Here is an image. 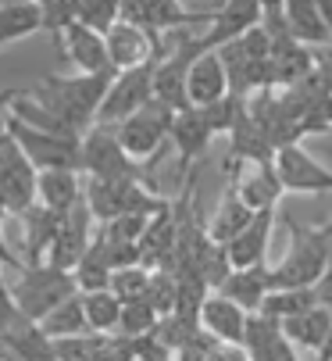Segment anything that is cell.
<instances>
[{
    "label": "cell",
    "instance_id": "cell-1",
    "mask_svg": "<svg viewBox=\"0 0 332 361\" xmlns=\"http://www.w3.org/2000/svg\"><path fill=\"white\" fill-rule=\"evenodd\" d=\"M290 229V250L279 265H271L275 286H314L332 262V219L325 226H300L293 215H286Z\"/></svg>",
    "mask_w": 332,
    "mask_h": 361
},
{
    "label": "cell",
    "instance_id": "cell-2",
    "mask_svg": "<svg viewBox=\"0 0 332 361\" xmlns=\"http://www.w3.org/2000/svg\"><path fill=\"white\" fill-rule=\"evenodd\" d=\"M86 208L97 222H118L125 215H157L168 208V200H161L147 190L143 179H118V183H100V179H90L86 190Z\"/></svg>",
    "mask_w": 332,
    "mask_h": 361
},
{
    "label": "cell",
    "instance_id": "cell-3",
    "mask_svg": "<svg viewBox=\"0 0 332 361\" xmlns=\"http://www.w3.org/2000/svg\"><path fill=\"white\" fill-rule=\"evenodd\" d=\"M11 290H15L18 312L25 319H32V322H43L58 304H65L68 297L79 293L72 272H61V269H54L47 262L43 265H22L18 269V283Z\"/></svg>",
    "mask_w": 332,
    "mask_h": 361
},
{
    "label": "cell",
    "instance_id": "cell-4",
    "mask_svg": "<svg viewBox=\"0 0 332 361\" xmlns=\"http://www.w3.org/2000/svg\"><path fill=\"white\" fill-rule=\"evenodd\" d=\"M8 136L36 172H79V140L82 136L43 133L11 115H8Z\"/></svg>",
    "mask_w": 332,
    "mask_h": 361
},
{
    "label": "cell",
    "instance_id": "cell-5",
    "mask_svg": "<svg viewBox=\"0 0 332 361\" xmlns=\"http://www.w3.org/2000/svg\"><path fill=\"white\" fill-rule=\"evenodd\" d=\"M79 172L100 183H118V179H143V169L129 158L118 143L115 126H93L79 140ZM147 183V179H143Z\"/></svg>",
    "mask_w": 332,
    "mask_h": 361
},
{
    "label": "cell",
    "instance_id": "cell-6",
    "mask_svg": "<svg viewBox=\"0 0 332 361\" xmlns=\"http://www.w3.org/2000/svg\"><path fill=\"white\" fill-rule=\"evenodd\" d=\"M172 122H176V111L164 108L161 100H150L143 111H136L133 118L115 126V133H118L122 150L140 165V161H150L154 154L172 140Z\"/></svg>",
    "mask_w": 332,
    "mask_h": 361
},
{
    "label": "cell",
    "instance_id": "cell-7",
    "mask_svg": "<svg viewBox=\"0 0 332 361\" xmlns=\"http://www.w3.org/2000/svg\"><path fill=\"white\" fill-rule=\"evenodd\" d=\"M150 100H154V61L143 68H133V72H118L100 104L97 126H122L125 118L143 111Z\"/></svg>",
    "mask_w": 332,
    "mask_h": 361
},
{
    "label": "cell",
    "instance_id": "cell-8",
    "mask_svg": "<svg viewBox=\"0 0 332 361\" xmlns=\"http://www.w3.org/2000/svg\"><path fill=\"white\" fill-rule=\"evenodd\" d=\"M271 169H275V176H279L286 193H311V197L332 193V172L325 165H318L300 143H290L283 150H275Z\"/></svg>",
    "mask_w": 332,
    "mask_h": 361
},
{
    "label": "cell",
    "instance_id": "cell-9",
    "mask_svg": "<svg viewBox=\"0 0 332 361\" xmlns=\"http://www.w3.org/2000/svg\"><path fill=\"white\" fill-rule=\"evenodd\" d=\"M93 222H97V219L90 215L86 197H82V204L65 215V222H61L58 236H54V243H50V250H47V265L61 269V272H75V269H79V262L90 254L93 240H97Z\"/></svg>",
    "mask_w": 332,
    "mask_h": 361
},
{
    "label": "cell",
    "instance_id": "cell-10",
    "mask_svg": "<svg viewBox=\"0 0 332 361\" xmlns=\"http://www.w3.org/2000/svg\"><path fill=\"white\" fill-rule=\"evenodd\" d=\"M58 54L75 68V75H118L111 68V58H107V39L86 25H72L61 43H58Z\"/></svg>",
    "mask_w": 332,
    "mask_h": 361
},
{
    "label": "cell",
    "instance_id": "cell-11",
    "mask_svg": "<svg viewBox=\"0 0 332 361\" xmlns=\"http://www.w3.org/2000/svg\"><path fill=\"white\" fill-rule=\"evenodd\" d=\"M229 190H236V197L247 204L254 215H257V212H275L279 197L286 193L271 165H243V169H233V172H229Z\"/></svg>",
    "mask_w": 332,
    "mask_h": 361
},
{
    "label": "cell",
    "instance_id": "cell-12",
    "mask_svg": "<svg viewBox=\"0 0 332 361\" xmlns=\"http://www.w3.org/2000/svg\"><path fill=\"white\" fill-rule=\"evenodd\" d=\"M229 97V75H226V65H221L218 50H207L200 54L193 65H190V75H186V100L190 108H214L218 100Z\"/></svg>",
    "mask_w": 332,
    "mask_h": 361
},
{
    "label": "cell",
    "instance_id": "cell-13",
    "mask_svg": "<svg viewBox=\"0 0 332 361\" xmlns=\"http://www.w3.org/2000/svg\"><path fill=\"white\" fill-rule=\"evenodd\" d=\"M247 322L250 315L243 312V307H236L229 297L221 293H211L200 307V329L218 340L221 347H243V336H247Z\"/></svg>",
    "mask_w": 332,
    "mask_h": 361
},
{
    "label": "cell",
    "instance_id": "cell-14",
    "mask_svg": "<svg viewBox=\"0 0 332 361\" xmlns=\"http://www.w3.org/2000/svg\"><path fill=\"white\" fill-rule=\"evenodd\" d=\"M211 140H214V129H211V122H207V115L200 108H186V111L176 115L168 143H176V154H179V176L193 172L197 158H204V150H207Z\"/></svg>",
    "mask_w": 332,
    "mask_h": 361
},
{
    "label": "cell",
    "instance_id": "cell-15",
    "mask_svg": "<svg viewBox=\"0 0 332 361\" xmlns=\"http://www.w3.org/2000/svg\"><path fill=\"white\" fill-rule=\"evenodd\" d=\"M104 39H107V58L115 72H133L154 61V36L129 22H118Z\"/></svg>",
    "mask_w": 332,
    "mask_h": 361
},
{
    "label": "cell",
    "instance_id": "cell-16",
    "mask_svg": "<svg viewBox=\"0 0 332 361\" xmlns=\"http://www.w3.org/2000/svg\"><path fill=\"white\" fill-rule=\"evenodd\" d=\"M261 22V4H247V0H229V4H218L211 25L204 29V47L218 50L233 39H240L243 32L257 29Z\"/></svg>",
    "mask_w": 332,
    "mask_h": 361
},
{
    "label": "cell",
    "instance_id": "cell-17",
    "mask_svg": "<svg viewBox=\"0 0 332 361\" xmlns=\"http://www.w3.org/2000/svg\"><path fill=\"white\" fill-rule=\"evenodd\" d=\"M243 350H247V361H300L297 347L286 340L283 326L275 319H264V315H250Z\"/></svg>",
    "mask_w": 332,
    "mask_h": 361
},
{
    "label": "cell",
    "instance_id": "cell-18",
    "mask_svg": "<svg viewBox=\"0 0 332 361\" xmlns=\"http://www.w3.org/2000/svg\"><path fill=\"white\" fill-rule=\"evenodd\" d=\"M0 343H4L18 361H58V343L39 329V322H32L25 315H15L4 329H0Z\"/></svg>",
    "mask_w": 332,
    "mask_h": 361
},
{
    "label": "cell",
    "instance_id": "cell-19",
    "mask_svg": "<svg viewBox=\"0 0 332 361\" xmlns=\"http://www.w3.org/2000/svg\"><path fill=\"white\" fill-rule=\"evenodd\" d=\"M271 290H275L271 265H254V269H233V276L226 279V286H221L218 293L229 297L236 307H243L247 315H257Z\"/></svg>",
    "mask_w": 332,
    "mask_h": 361
},
{
    "label": "cell",
    "instance_id": "cell-20",
    "mask_svg": "<svg viewBox=\"0 0 332 361\" xmlns=\"http://www.w3.org/2000/svg\"><path fill=\"white\" fill-rule=\"evenodd\" d=\"M271 229H275V212H257L250 219V226L226 247L233 269H254V265H268V243H271Z\"/></svg>",
    "mask_w": 332,
    "mask_h": 361
},
{
    "label": "cell",
    "instance_id": "cell-21",
    "mask_svg": "<svg viewBox=\"0 0 332 361\" xmlns=\"http://www.w3.org/2000/svg\"><path fill=\"white\" fill-rule=\"evenodd\" d=\"M36 204L68 215L72 208L82 204V183L79 172H36Z\"/></svg>",
    "mask_w": 332,
    "mask_h": 361
},
{
    "label": "cell",
    "instance_id": "cell-22",
    "mask_svg": "<svg viewBox=\"0 0 332 361\" xmlns=\"http://www.w3.org/2000/svg\"><path fill=\"white\" fill-rule=\"evenodd\" d=\"M314 65H318V58L311 54L307 47H300V43H275L271 47V61H268V68H271V90L275 86H297V82H304L311 72H314Z\"/></svg>",
    "mask_w": 332,
    "mask_h": 361
},
{
    "label": "cell",
    "instance_id": "cell-23",
    "mask_svg": "<svg viewBox=\"0 0 332 361\" xmlns=\"http://www.w3.org/2000/svg\"><path fill=\"white\" fill-rule=\"evenodd\" d=\"M22 222H25V265H43L54 236H58V229L65 222V215L43 208V204H32V208L22 215Z\"/></svg>",
    "mask_w": 332,
    "mask_h": 361
},
{
    "label": "cell",
    "instance_id": "cell-24",
    "mask_svg": "<svg viewBox=\"0 0 332 361\" xmlns=\"http://www.w3.org/2000/svg\"><path fill=\"white\" fill-rule=\"evenodd\" d=\"M283 11H286L290 36L300 47H332V36L321 22V11L314 0H293V4H283Z\"/></svg>",
    "mask_w": 332,
    "mask_h": 361
},
{
    "label": "cell",
    "instance_id": "cell-25",
    "mask_svg": "<svg viewBox=\"0 0 332 361\" xmlns=\"http://www.w3.org/2000/svg\"><path fill=\"white\" fill-rule=\"evenodd\" d=\"M250 219H254V212L236 197V190H226V197H221V204H218V212L207 222V233H211V240L218 247H229L250 226Z\"/></svg>",
    "mask_w": 332,
    "mask_h": 361
},
{
    "label": "cell",
    "instance_id": "cell-26",
    "mask_svg": "<svg viewBox=\"0 0 332 361\" xmlns=\"http://www.w3.org/2000/svg\"><path fill=\"white\" fill-rule=\"evenodd\" d=\"M311 307H318L314 286H275L268 293V300L261 304L257 315L275 319V322H286V319H297V315L311 312Z\"/></svg>",
    "mask_w": 332,
    "mask_h": 361
},
{
    "label": "cell",
    "instance_id": "cell-27",
    "mask_svg": "<svg viewBox=\"0 0 332 361\" xmlns=\"http://www.w3.org/2000/svg\"><path fill=\"white\" fill-rule=\"evenodd\" d=\"M39 329L58 343V340H75V336H90V322H86V307H82V293L68 297L65 304H58L54 312L39 322Z\"/></svg>",
    "mask_w": 332,
    "mask_h": 361
},
{
    "label": "cell",
    "instance_id": "cell-28",
    "mask_svg": "<svg viewBox=\"0 0 332 361\" xmlns=\"http://www.w3.org/2000/svg\"><path fill=\"white\" fill-rule=\"evenodd\" d=\"M283 326V333H286V340L293 343V347H311V350H321V343H325V336H328V329H332V312L328 307H311V312H304V315H297V319H286V322H279Z\"/></svg>",
    "mask_w": 332,
    "mask_h": 361
},
{
    "label": "cell",
    "instance_id": "cell-29",
    "mask_svg": "<svg viewBox=\"0 0 332 361\" xmlns=\"http://www.w3.org/2000/svg\"><path fill=\"white\" fill-rule=\"evenodd\" d=\"M82 307H86L90 333H97V336L118 333V322H122V300H118L115 293H111V290L82 293Z\"/></svg>",
    "mask_w": 332,
    "mask_h": 361
},
{
    "label": "cell",
    "instance_id": "cell-30",
    "mask_svg": "<svg viewBox=\"0 0 332 361\" xmlns=\"http://www.w3.org/2000/svg\"><path fill=\"white\" fill-rule=\"evenodd\" d=\"M72 276H75L79 293H93V290H107V286H111V276H115V269H111V262H107V254H104V243H100V240H93L90 254L79 262V269H75Z\"/></svg>",
    "mask_w": 332,
    "mask_h": 361
},
{
    "label": "cell",
    "instance_id": "cell-31",
    "mask_svg": "<svg viewBox=\"0 0 332 361\" xmlns=\"http://www.w3.org/2000/svg\"><path fill=\"white\" fill-rule=\"evenodd\" d=\"M75 22L93 29V32H100V36H107L122 22V4H115V0H79Z\"/></svg>",
    "mask_w": 332,
    "mask_h": 361
},
{
    "label": "cell",
    "instance_id": "cell-32",
    "mask_svg": "<svg viewBox=\"0 0 332 361\" xmlns=\"http://www.w3.org/2000/svg\"><path fill=\"white\" fill-rule=\"evenodd\" d=\"M147 304L164 319V315H176V304H179V276L176 272H164V269H150V286H147Z\"/></svg>",
    "mask_w": 332,
    "mask_h": 361
},
{
    "label": "cell",
    "instance_id": "cell-33",
    "mask_svg": "<svg viewBox=\"0 0 332 361\" xmlns=\"http://www.w3.org/2000/svg\"><path fill=\"white\" fill-rule=\"evenodd\" d=\"M147 286H150V269L147 265H129V269H115L107 290L122 304H133V300H147Z\"/></svg>",
    "mask_w": 332,
    "mask_h": 361
},
{
    "label": "cell",
    "instance_id": "cell-34",
    "mask_svg": "<svg viewBox=\"0 0 332 361\" xmlns=\"http://www.w3.org/2000/svg\"><path fill=\"white\" fill-rule=\"evenodd\" d=\"M161 315L147 300H133V304H122V322H118V333L129 336V340H140V336H150L157 329Z\"/></svg>",
    "mask_w": 332,
    "mask_h": 361
},
{
    "label": "cell",
    "instance_id": "cell-35",
    "mask_svg": "<svg viewBox=\"0 0 332 361\" xmlns=\"http://www.w3.org/2000/svg\"><path fill=\"white\" fill-rule=\"evenodd\" d=\"M75 8H79V0H47V4H39L43 29L54 36V47H58L61 36L75 25Z\"/></svg>",
    "mask_w": 332,
    "mask_h": 361
},
{
    "label": "cell",
    "instance_id": "cell-36",
    "mask_svg": "<svg viewBox=\"0 0 332 361\" xmlns=\"http://www.w3.org/2000/svg\"><path fill=\"white\" fill-rule=\"evenodd\" d=\"M133 354H136V361H176V354L164 347L154 333L150 336H140V340H133Z\"/></svg>",
    "mask_w": 332,
    "mask_h": 361
},
{
    "label": "cell",
    "instance_id": "cell-37",
    "mask_svg": "<svg viewBox=\"0 0 332 361\" xmlns=\"http://www.w3.org/2000/svg\"><path fill=\"white\" fill-rule=\"evenodd\" d=\"M15 315H22V312H18V304H15V290L4 283V276H0V329H4Z\"/></svg>",
    "mask_w": 332,
    "mask_h": 361
},
{
    "label": "cell",
    "instance_id": "cell-38",
    "mask_svg": "<svg viewBox=\"0 0 332 361\" xmlns=\"http://www.w3.org/2000/svg\"><path fill=\"white\" fill-rule=\"evenodd\" d=\"M314 293H318V304H321V307H328V312H332V262L325 265L321 279L314 283Z\"/></svg>",
    "mask_w": 332,
    "mask_h": 361
},
{
    "label": "cell",
    "instance_id": "cell-39",
    "mask_svg": "<svg viewBox=\"0 0 332 361\" xmlns=\"http://www.w3.org/2000/svg\"><path fill=\"white\" fill-rule=\"evenodd\" d=\"M318 11H321V22H325V29L332 36V0H318Z\"/></svg>",
    "mask_w": 332,
    "mask_h": 361
},
{
    "label": "cell",
    "instance_id": "cell-40",
    "mask_svg": "<svg viewBox=\"0 0 332 361\" xmlns=\"http://www.w3.org/2000/svg\"><path fill=\"white\" fill-rule=\"evenodd\" d=\"M314 361H332V329H328V336H325V343H321V350H318Z\"/></svg>",
    "mask_w": 332,
    "mask_h": 361
}]
</instances>
